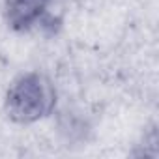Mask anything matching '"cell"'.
I'll return each mask as SVG.
<instances>
[{
    "instance_id": "obj_1",
    "label": "cell",
    "mask_w": 159,
    "mask_h": 159,
    "mask_svg": "<svg viewBox=\"0 0 159 159\" xmlns=\"http://www.w3.org/2000/svg\"><path fill=\"white\" fill-rule=\"evenodd\" d=\"M56 90L49 77L38 71L25 73L10 84L6 94V112L17 124H34L52 114Z\"/></svg>"
},
{
    "instance_id": "obj_2",
    "label": "cell",
    "mask_w": 159,
    "mask_h": 159,
    "mask_svg": "<svg viewBox=\"0 0 159 159\" xmlns=\"http://www.w3.org/2000/svg\"><path fill=\"white\" fill-rule=\"evenodd\" d=\"M52 0H4V15L13 30L26 32L45 25Z\"/></svg>"
}]
</instances>
